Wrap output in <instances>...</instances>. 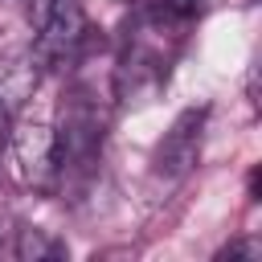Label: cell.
<instances>
[{"label": "cell", "mask_w": 262, "mask_h": 262, "mask_svg": "<svg viewBox=\"0 0 262 262\" xmlns=\"http://www.w3.org/2000/svg\"><path fill=\"white\" fill-rule=\"evenodd\" d=\"M12 135V156H16V172L29 188L37 192H49L61 176V164H57V131L41 119H25L16 123Z\"/></svg>", "instance_id": "obj_2"}, {"label": "cell", "mask_w": 262, "mask_h": 262, "mask_svg": "<svg viewBox=\"0 0 262 262\" xmlns=\"http://www.w3.org/2000/svg\"><path fill=\"white\" fill-rule=\"evenodd\" d=\"M37 78H41V61L33 49H12L8 57H0V106L12 115L37 90Z\"/></svg>", "instance_id": "obj_3"}, {"label": "cell", "mask_w": 262, "mask_h": 262, "mask_svg": "<svg viewBox=\"0 0 262 262\" xmlns=\"http://www.w3.org/2000/svg\"><path fill=\"white\" fill-rule=\"evenodd\" d=\"M221 254L225 258H262V246L258 242H229Z\"/></svg>", "instance_id": "obj_5"}, {"label": "cell", "mask_w": 262, "mask_h": 262, "mask_svg": "<svg viewBox=\"0 0 262 262\" xmlns=\"http://www.w3.org/2000/svg\"><path fill=\"white\" fill-rule=\"evenodd\" d=\"M61 254H66V246L53 242L45 229H33V225H20L16 229V258H25V262L33 258L37 262V258H61Z\"/></svg>", "instance_id": "obj_4"}, {"label": "cell", "mask_w": 262, "mask_h": 262, "mask_svg": "<svg viewBox=\"0 0 262 262\" xmlns=\"http://www.w3.org/2000/svg\"><path fill=\"white\" fill-rule=\"evenodd\" d=\"M205 119H209V106H188L176 115V123L168 127V135L160 139L156 156H151V176L164 180V184H180L196 156H201V135H205Z\"/></svg>", "instance_id": "obj_1"}, {"label": "cell", "mask_w": 262, "mask_h": 262, "mask_svg": "<svg viewBox=\"0 0 262 262\" xmlns=\"http://www.w3.org/2000/svg\"><path fill=\"white\" fill-rule=\"evenodd\" d=\"M8 131H12V115L0 106V151H4V143H8Z\"/></svg>", "instance_id": "obj_6"}]
</instances>
